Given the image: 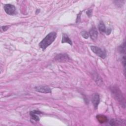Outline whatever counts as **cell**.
Instances as JSON below:
<instances>
[{"label": "cell", "instance_id": "obj_6", "mask_svg": "<svg viewBox=\"0 0 126 126\" xmlns=\"http://www.w3.org/2000/svg\"><path fill=\"white\" fill-rule=\"evenodd\" d=\"M92 103L94 106V107L96 109L99 102H100V97L99 95L97 94H94L93 95L92 99Z\"/></svg>", "mask_w": 126, "mask_h": 126}, {"label": "cell", "instance_id": "obj_1", "mask_svg": "<svg viewBox=\"0 0 126 126\" xmlns=\"http://www.w3.org/2000/svg\"><path fill=\"white\" fill-rule=\"evenodd\" d=\"M57 33L55 32H51L48 33L45 38L39 43V46L43 50H44L48 46L51 45L55 40Z\"/></svg>", "mask_w": 126, "mask_h": 126}, {"label": "cell", "instance_id": "obj_13", "mask_svg": "<svg viewBox=\"0 0 126 126\" xmlns=\"http://www.w3.org/2000/svg\"><path fill=\"white\" fill-rule=\"evenodd\" d=\"M94 80L98 85H100L101 84H102V82H103L102 80H101V78L99 76L98 74H94Z\"/></svg>", "mask_w": 126, "mask_h": 126}, {"label": "cell", "instance_id": "obj_7", "mask_svg": "<svg viewBox=\"0 0 126 126\" xmlns=\"http://www.w3.org/2000/svg\"><path fill=\"white\" fill-rule=\"evenodd\" d=\"M97 31L95 27H93L89 32V35L93 40H95L97 38Z\"/></svg>", "mask_w": 126, "mask_h": 126}, {"label": "cell", "instance_id": "obj_5", "mask_svg": "<svg viewBox=\"0 0 126 126\" xmlns=\"http://www.w3.org/2000/svg\"><path fill=\"white\" fill-rule=\"evenodd\" d=\"M35 89L37 92L42 93H51V89L47 86H39L35 87Z\"/></svg>", "mask_w": 126, "mask_h": 126}, {"label": "cell", "instance_id": "obj_17", "mask_svg": "<svg viewBox=\"0 0 126 126\" xmlns=\"http://www.w3.org/2000/svg\"><path fill=\"white\" fill-rule=\"evenodd\" d=\"M87 15H88L89 17H91L92 16V10H88L87 12Z\"/></svg>", "mask_w": 126, "mask_h": 126}, {"label": "cell", "instance_id": "obj_12", "mask_svg": "<svg viewBox=\"0 0 126 126\" xmlns=\"http://www.w3.org/2000/svg\"><path fill=\"white\" fill-rule=\"evenodd\" d=\"M98 29L99 30V32L101 33H104L106 32V27L104 24V23L102 21H100L98 25Z\"/></svg>", "mask_w": 126, "mask_h": 126}, {"label": "cell", "instance_id": "obj_10", "mask_svg": "<svg viewBox=\"0 0 126 126\" xmlns=\"http://www.w3.org/2000/svg\"><path fill=\"white\" fill-rule=\"evenodd\" d=\"M110 124L111 126H119V125H125V122H123L122 121L118 119H112L110 122Z\"/></svg>", "mask_w": 126, "mask_h": 126}, {"label": "cell", "instance_id": "obj_3", "mask_svg": "<svg viewBox=\"0 0 126 126\" xmlns=\"http://www.w3.org/2000/svg\"><path fill=\"white\" fill-rule=\"evenodd\" d=\"M91 49L94 53L96 54L98 56L101 58L102 59H105L106 57V52L103 51L101 48L97 46H91Z\"/></svg>", "mask_w": 126, "mask_h": 126}, {"label": "cell", "instance_id": "obj_14", "mask_svg": "<svg viewBox=\"0 0 126 126\" xmlns=\"http://www.w3.org/2000/svg\"><path fill=\"white\" fill-rule=\"evenodd\" d=\"M125 47H126L125 42H124L123 44H122L121 46H120L119 47V50H120V51L122 54H123V53L125 54V52H126Z\"/></svg>", "mask_w": 126, "mask_h": 126}, {"label": "cell", "instance_id": "obj_15", "mask_svg": "<svg viewBox=\"0 0 126 126\" xmlns=\"http://www.w3.org/2000/svg\"><path fill=\"white\" fill-rule=\"evenodd\" d=\"M81 35H82V36L84 38H86V39L88 38V37H89V33H88L87 32H86V31H83V32H81Z\"/></svg>", "mask_w": 126, "mask_h": 126}, {"label": "cell", "instance_id": "obj_16", "mask_svg": "<svg viewBox=\"0 0 126 126\" xmlns=\"http://www.w3.org/2000/svg\"><path fill=\"white\" fill-rule=\"evenodd\" d=\"M8 27H8V26H7L1 27V31L5 32V31H6L8 29Z\"/></svg>", "mask_w": 126, "mask_h": 126}, {"label": "cell", "instance_id": "obj_2", "mask_svg": "<svg viewBox=\"0 0 126 126\" xmlns=\"http://www.w3.org/2000/svg\"><path fill=\"white\" fill-rule=\"evenodd\" d=\"M111 91L115 99L119 102V103L122 106V107H125V100L121 90L117 87H113L111 88Z\"/></svg>", "mask_w": 126, "mask_h": 126}, {"label": "cell", "instance_id": "obj_8", "mask_svg": "<svg viewBox=\"0 0 126 126\" xmlns=\"http://www.w3.org/2000/svg\"><path fill=\"white\" fill-rule=\"evenodd\" d=\"M55 59L56 60H58L59 61H67V60L69 59L67 55L63 54H60L57 55L56 56V57H55Z\"/></svg>", "mask_w": 126, "mask_h": 126}, {"label": "cell", "instance_id": "obj_18", "mask_svg": "<svg viewBox=\"0 0 126 126\" xmlns=\"http://www.w3.org/2000/svg\"><path fill=\"white\" fill-rule=\"evenodd\" d=\"M111 29H107L106 30V34H109L110 33V32H111Z\"/></svg>", "mask_w": 126, "mask_h": 126}, {"label": "cell", "instance_id": "obj_4", "mask_svg": "<svg viewBox=\"0 0 126 126\" xmlns=\"http://www.w3.org/2000/svg\"><path fill=\"white\" fill-rule=\"evenodd\" d=\"M4 9L6 13L9 15H13L15 14L16 12L15 7L12 4H5L4 6Z\"/></svg>", "mask_w": 126, "mask_h": 126}, {"label": "cell", "instance_id": "obj_9", "mask_svg": "<svg viewBox=\"0 0 126 126\" xmlns=\"http://www.w3.org/2000/svg\"><path fill=\"white\" fill-rule=\"evenodd\" d=\"M41 113V112L39 111L38 110H33L30 112V116L32 119L35 121H38L39 120L38 117L37 116V114H39Z\"/></svg>", "mask_w": 126, "mask_h": 126}, {"label": "cell", "instance_id": "obj_11", "mask_svg": "<svg viewBox=\"0 0 126 126\" xmlns=\"http://www.w3.org/2000/svg\"><path fill=\"white\" fill-rule=\"evenodd\" d=\"M62 42L63 43H67L69 44L70 45H72V41L71 39L69 38L68 35L66 34H63V38H62Z\"/></svg>", "mask_w": 126, "mask_h": 126}]
</instances>
